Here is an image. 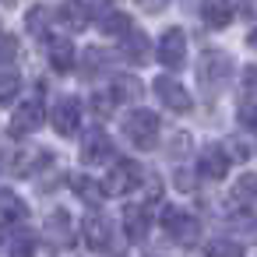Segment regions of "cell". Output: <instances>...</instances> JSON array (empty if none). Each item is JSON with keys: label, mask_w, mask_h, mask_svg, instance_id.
I'll return each instance as SVG.
<instances>
[{"label": "cell", "mask_w": 257, "mask_h": 257, "mask_svg": "<svg viewBox=\"0 0 257 257\" xmlns=\"http://www.w3.org/2000/svg\"><path fill=\"white\" fill-rule=\"evenodd\" d=\"M11 257H36L32 239H15V243H11Z\"/></svg>", "instance_id": "cell-24"}, {"label": "cell", "mask_w": 257, "mask_h": 257, "mask_svg": "<svg viewBox=\"0 0 257 257\" xmlns=\"http://www.w3.org/2000/svg\"><path fill=\"white\" fill-rule=\"evenodd\" d=\"M162 229H166L176 243H194V239L201 236V222H197L190 211H183V208H166V211H162Z\"/></svg>", "instance_id": "cell-3"}, {"label": "cell", "mask_w": 257, "mask_h": 257, "mask_svg": "<svg viewBox=\"0 0 257 257\" xmlns=\"http://www.w3.org/2000/svg\"><path fill=\"white\" fill-rule=\"evenodd\" d=\"M0 215H4V222H25L29 218V204L15 190H0Z\"/></svg>", "instance_id": "cell-16"}, {"label": "cell", "mask_w": 257, "mask_h": 257, "mask_svg": "<svg viewBox=\"0 0 257 257\" xmlns=\"http://www.w3.org/2000/svg\"><path fill=\"white\" fill-rule=\"evenodd\" d=\"M109 106H116L113 92H109V95H99V99H95V113H99V116H106V113H109Z\"/></svg>", "instance_id": "cell-26"}, {"label": "cell", "mask_w": 257, "mask_h": 257, "mask_svg": "<svg viewBox=\"0 0 257 257\" xmlns=\"http://www.w3.org/2000/svg\"><path fill=\"white\" fill-rule=\"evenodd\" d=\"M50 64H53V71H71L74 67V46H71V39H64V36H50Z\"/></svg>", "instance_id": "cell-14"}, {"label": "cell", "mask_w": 257, "mask_h": 257, "mask_svg": "<svg viewBox=\"0 0 257 257\" xmlns=\"http://www.w3.org/2000/svg\"><path fill=\"white\" fill-rule=\"evenodd\" d=\"M99 29L106 32V36H127L131 32V18L123 15V11H113V8H106V15H102V22H99Z\"/></svg>", "instance_id": "cell-18"}, {"label": "cell", "mask_w": 257, "mask_h": 257, "mask_svg": "<svg viewBox=\"0 0 257 257\" xmlns=\"http://www.w3.org/2000/svg\"><path fill=\"white\" fill-rule=\"evenodd\" d=\"M141 180H145V173H141V166H138V162H116V166L109 169V176H106L102 190H106L109 197H116V194H131Z\"/></svg>", "instance_id": "cell-4"}, {"label": "cell", "mask_w": 257, "mask_h": 257, "mask_svg": "<svg viewBox=\"0 0 257 257\" xmlns=\"http://www.w3.org/2000/svg\"><path fill=\"white\" fill-rule=\"evenodd\" d=\"M109 239H113V222L106 215H88L85 218V243L92 250H109Z\"/></svg>", "instance_id": "cell-11"}, {"label": "cell", "mask_w": 257, "mask_h": 257, "mask_svg": "<svg viewBox=\"0 0 257 257\" xmlns=\"http://www.w3.org/2000/svg\"><path fill=\"white\" fill-rule=\"evenodd\" d=\"M232 197L243 204V208H253L257 211V173H243L232 187Z\"/></svg>", "instance_id": "cell-17"}, {"label": "cell", "mask_w": 257, "mask_h": 257, "mask_svg": "<svg viewBox=\"0 0 257 257\" xmlns=\"http://www.w3.org/2000/svg\"><path fill=\"white\" fill-rule=\"evenodd\" d=\"M201 18H204L211 29H225L229 18H232V8H229V4H215V0H208V4H201Z\"/></svg>", "instance_id": "cell-19"}, {"label": "cell", "mask_w": 257, "mask_h": 257, "mask_svg": "<svg viewBox=\"0 0 257 257\" xmlns=\"http://www.w3.org/2000/svg\"><path fill=\"white\" fill-rule=\"evenodd\" d=\"M15 57H18V39L4 36V39H0V64H11Z\"/></svg>", "instance_id": "cell-23"}, {"label": "cell", "mask_w": 257, "mask_h": 257, "mask_svg": "<svg viewBox=\"0 0 257 257\" xmlns=\"http://www.w3.org/2000/svg\"><path fill=\"white\" fill-rule=\"evenodd\" d=\"M39 127H43V102H39V99L22 102V106L15 109V116H11V134H15V138H25V134H32V131H39Z\"/></svg>", "instance_id": "cell-9"}, {"label": "cell", "mask_w": 257, "mask_h": 257, "mask_svg": "<svg viewBox=\"0 0 257 257\" xmlns=\"http://www.w3.org/2000/svg\"><path fill=\"white\" fill-rule=\"evenodd\" d=\"M123 138L134 145V148H155L159 145V116L152 109H131L123 116Z\"/></svg>", "instance_id": "cell-2"}, {"label": "cell", "mask_w": 257, "mask_h": 257, "mask_svg": "<svg viewBox=\"0 0 257 257\" xmlns=\"http://www.w3.org/2000/svg\"><path fill=\"white\" fill-rule=\"evenodd\" d=\"M18 88H22V78H18V74H11V71L0 74V106H8V102L18 95Z\"/></svg>", "instance_id": "cell-22"}, {"label": "cell", "mask_w": 257, "mask_h": 257, "mask_svg": "<svg viewBox=\"0 0 257 257\" xmlns=\"http://www.w3.org/2000/svg\"><path fill=\"white\" fill-rule=\"evenodd\" d=\"M116 159V145L102 134V131H92L81 145V162L85 166H109Z\"/></svg>", "instance_id": "cell-5"}, {"label": "cell", "mask_w": 257, "mask_h": 257, "mask_svg": "<svg viewBox=\"0 0 257 257\" xmlns=\"http://www.w3.org/2000/svg\"><path fill=\"white\" fill-rule=\"evenodd\" d=\"M159 64H166V67H183V60H187V36L180 32V29H169L162 39H159Z\"/></svg>", "instance_id": "cell-7"}, {"label": "cell", "mask_w": 257, "mask_h": 257, "mask_svg": "<svg viewBox=\"0 0 257 257\" xmlns=\"http://www.w3.org/2000/svg\"><path fill=\"white\" fill-rule=\"evenodd\" d=\"M229 74H232L229 53H222V50H204L201 53V60H197V81H201L204 95H218L229 85Z\"/></svg>", "instance_id": "cell-1"}, {"label": "cell", "mask_w": 257, "mask_h": 257, "mask_svg": "<svg viewBox=\"0 0 257 257\" xmlns=\"http://www.w3.org/2000/svg\"><path fill=\"white\" fill-rule=\"evenodd\" d=\"M204 257H246V253H243V246L232 243V239H211L208 250H204Z\"/></svg>", "instance_id": "cell-21"}, {"label": "cell", "mask_w": 257, "mask_h": 257, "mask_svg": "<svg viewBox=\"0 0 257 257\" xmlns=\"http://www.w3.org/2000/svg\"><path fill=\"white\" fill-rule=\"evenodd\" d=\"M46 239H50L53 246H67V243L74 239V222H71V215H67L64 208L46 218Z\"/></svg>", "instance_id": "cell-13"}, {"label": "cell", "mask_w": 257, "mask_h": 257, "mask_svg": "<svg viewBox=\"0 0 257 257\" xmlns=\"http://www.w3.org/2000/svg\"><path fill=\"white\" fill-rule=\"evenodd\" d=\"M148 229H152L148 208H145V204H127V208H123V232H127V239H131V243H145Z\"/></svg>", "instance_id": "cell-10"}, {"label": "cell", "mask_w": 257, "mask_h": 257, "mask_svg": "<svg viewBox=\"0 0 257 257\" xmlns=\"http://www.w3.org/2000/svg\"><path fill=\"white\" fill-rule=\"evenodd\" d=\"M208 180H222L225 173H229V152L222 148V145H208L204 152H201V166H197Z\"/></svg>", "instance_id": "cell-12"}, {"label": "cell", "mask_w": 257, "mask_h": 257, "mask_svg": "<svg viewBox=\"0 0 257 257\" xmlns=\"http://www.w3.org/2000/svg\"><path fill=\"white\" fill-rule=\"evenodd\" d=\"M155 95H159L162 106H169L173 113H187V109H190V92H187L180 81H173L169 74L155 78Z\"/></svg>", "instance_id": "cell-8"}, {"label": "cell", "mask_w": 257, "mask_h": 257, "mask_svg": "<svg viewBox=\"0 0 257 257\" xmlns=\"http://www.w3.org/2000/svg\"><path fill=\"white\" fill-rule=\"evenodd\" d=\"M246 43H250V46H257V29H253V32L246 36Z\"/></svg>", "instance_id": "cell-27"}, {"label": "cell", "mask_w": 257, "mask_h": 257, "mask_svg": "<svg viewBox=\"0 0 257 257\" xmlns=\"http://www.w3.org/2000/svg\"><path fill=\"white\" fill-rule=\"evenodd\" d=\"M71 190H74L81 201H92V204L102 197V187H99L95 180H88V176H71Z\"/></svg>", "instance_id": "cell-20"}, {"label": "cell", "mask_w": 257, "mask_h": 257, "mask_svg": "<svg viewBox=\"0 0 257 257\" xmlns=\"http://www.w3.org/2000/svg\"><path fill=\"white\" fill-rule=\"evenodd\" d=\"M239 123H243V127H253V131H257V106H253V102L239 109Z\"/></svg>", "instance_id": "cell-25"}, {"label": "cell", "mask_w": 257, "mask_h": 257, "mask_svg": "<svg viewBox=\"0 0 257 257\" xmlns=\"http://www.w3.org/2000/svg\"><path fill=\"white\" fill-rule=\"evenodd\" d=\"M148 53H152L148 36H145V32H138V29H131V32L123 36V57H127L131 64H145V60H148Z\"/></svg>", "instance_id": "cell-15"}, {"label": "cell", "mask_w": 257, "mask_h": 257, "mask_svg": "<svg viewBox=\"0 0 257 257\" xmlns=\"http://www.w3.org/2000/svg\"><path fill=\"white\" fill-rule=\"evenodd\" d=\"M78 123H81V102L74 95H64L53 106V131L60 138H71V134H78Z\"/></svg>", "instance_id": "cell-6"}]
</instances>
